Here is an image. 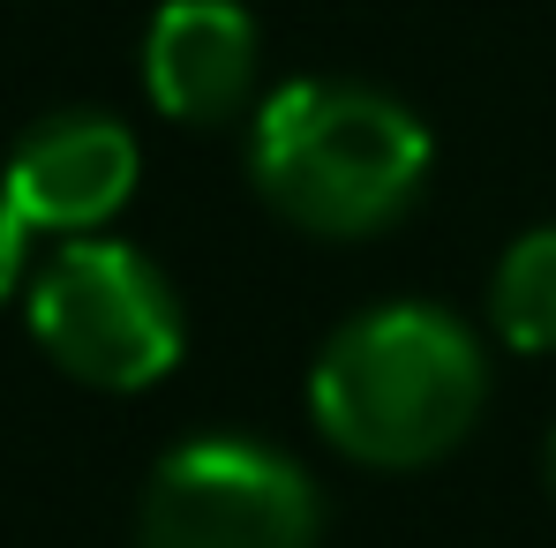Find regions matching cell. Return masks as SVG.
Wrapping results in <instances>:
<instances>
[{"label":"cell","instance_id":"6da1fadb","mask_svg":"<svg viewBox=\"0 0 556 548\" xmlns=\"http://www.w3.org/2000/svg\"><path fill=\"white\" fill-rule=\"evenodd\" d=\"M437 166L429 128L391 91L308 76L278 84L249 128V181L286 226L316 241H369L391 233Z\"/></svg>","mask_w":556,"mask_h":548},{"label":"cell","instance_id":"7a4b0ae2","mask_svg":"<svg viewBox=\"0 0 556 548\" xmlns=\"http://www.w3.org/2000/svg\"><path fill=\"white\" fill-rule=\"evenodd\" d=\"M489 398V361L452 308L391 301L331 331L308 375L316 429L362 466L406 473L459 451Z\"/></svg>","mask_w":556,"mask_h":548},{"label":"cell","instance_id":"3957f363","mask_svg":"<svg viewBox=\"0 0 556 548\" xmlns=\"http://www.w3.org/2000/svg\"><path fill=\"white\" fill-rule=\"evenodd\" d=\"M30 331L46 361L91 391H143L181 361V301L128 241H68L30 285Z\"/></svg>","mask_w":556,"mask_h":548},{"label":"cell","instance_id":"277c9868","mask_svg":"<svg viewBox=\"0 0 556 548\" xmlns=\"http://www.w3.org/2000/svg\"><path fill=\"white\" fill-rule=\"evenodd\" d=\"M136 548H316V488L271 444L203 436L151 473Z\"/></svg>","mask_w":556,"mask_h":548},{"label":"cell","instance_id":"5b68a950","mask_svg":"<svg viewBox=\"0 0 556 548\" xmlns=\"http://www.w3.org/2000/svg\"><path fill=\"white\" fill-rule=\"evenodd\" d=\"M8 203L30 233L91 241L98 226L136 195V136L113 113H46L38 128L15 136L8 151Z\"/></svg>","mask_w":556,"mask_h":548},{"label":"cell","instance_id":"8992f818","mask_svg":"<svg viewBox=\"0 0 556 548\" xmlns=\"http://www.w3.org/2000/svg\"><path fill=\"white\" fill-rule=\"evenodd\" d=\"M143 91L166 120H233L256 91V15L241 0H166L143 30Z\"/></svg>","mask_w":556,"mask_h":548},{"label":"cell","instance_id":"52a82bcc","mask_svg":"<svg viewBox=\"0 0 556 548\" xmlns=\"http://www.w3.org/2000/svg\"><path fill=\"white\" fill-rule=\"evenodd\" d=\"M489 323L519 354H556V226H534L504 248L489 278Z\"/></svg>","mask_w":556,"mask_h":548},{"label":"cell","instance_id":"ba28073f","mask_svg":"<svg viewBox=\"0 0 556 548\" xmlns=\"http://www.w3.org/2000/svg\"><path fill=\"white\" fill-rule=\"evenodd\" d=\"M23 248H30V226L15 218V203H8V188H0V301H8L15 278H23Z\"/></svg>","mask_w":556,"mask_h":548},{"label":"cell","instance_id":"9c48e42d","mask_svg":"<svg viewBox=\"0 0 556 548\" xmlns=\"http://www.w3.org/2000/svg\"><path fill=\"white\" fill-rule=\"evenodd\" d=\"M549 496H556V436H549Z\"/></svg>","mask_w":556,"mask_h":548}]
</instances>
